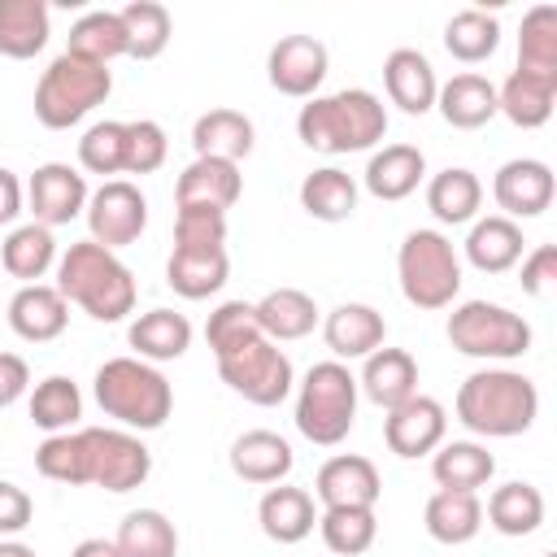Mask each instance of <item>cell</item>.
<instances>
[{"instance_id":"obj_26","label":"cell","mask_w":557,"mask_h":557,"mask_svg":"<svg viewBox=\"0 0 557 557\" xmlns=\"http://www.w3.org/2000/svg\"><path fill=\"white\" fill-rule=\"evenodd\" d=\"M553 100H557V78H544V74H527V70H513L500 87H496V113H505L513 126L522 131H535L553 117Z\"/></svg>"},{"instance_id":"obj_48","label":"cell","mask_w":557,"mask_h":557,"mask_svg":"<svg viewBox=\"0 0 557 557\" xmlns=\"http://www.w3.org/2000/svg\"><path fill=\"white\" fill-rule=\"evenodd\" d=\"M78 165L87 174H122L126 165V122H96L78 139Z\"/></svg>"},{"instance_id":"obj_23","label":"cell","mask_w":557,"mask_h":557,"mask_svg":"<svg viewBox=\"0 0 557 557\" xmlns=\"http://www.w3.org/2000/svg\"><path fill=\"white\" fill-rule=\"evenodd\" d=\"M357 387L379 405V409H396L400 400H409L418 392V361L405 348H374L361 366Z\"/></svg>"},{"instance_id":"obj_32","label":"cell","mask_w":557,"mask_h":557,"mask_svg":"<svg viewBox=\"0 0 557 557\" xmlns=\"http://www.w3.org/2000/svg\"><path fill=\"white\" fill-rule=\"evenodd\" d=\"M426 535L440 540V544H470L483 527V505L474 492H453V487H440L431 500H426Z\"/></svg>"},{"instance_id":"obj_5","label":"cell","mask_w":557,"mask_h":557,"mask_svg":"<svg viewBox=\"0 0 557 557\" xmlns=\"http://www.w3.org/2000/svg\"><path fill=\"white\" fill-rule=\"evenodd\" d=\"M109 91H113L109 65H96V61H83L74 52H61V57H52V65L35 83V117L48 131H70L96 104H104Z\"/></svg>"},{"instance_id":"obj_39","label":"cell","mask_w":557,"mask_h":557,"mask_svg":"<svg viewBox=\"0 0 557 557\" xmlns=\"http://www.w3.org/2000/svg\"><path fill=\"white\" fill-rule=\"evenodd\" d=\"M0 261L13 278H26V283H39L52 265H57V239L48 226L39 222H26V226H13L9 239L0 244Z\"/></svg>"},{"instance_id":"obj_3","label":"cell","mask_w":557,"mask_h":557,"mask_svg":"<svg viewBox=\"0 0 557 557\" xmlns=\"http://www.w3.org/2000/svg\"><path fill=\"white\" fill-rule=\"evenodd\" d=\"M57 292L65 305L74 300L96 322H122L135 309V274L117 261V252L96 239H78L57 261Z\"/></svg>"},{"instance_id":"obj_29","label":"cell","mask_w":557,"mask_h":557,"mask_svg":"<svg viewBox=\"0 0 557 557\" xmlns=\"http://www.w3.org/2000/svg\"><path fill=\"white\" fill-rule=\"evenodd\" d=\"M231 274L226 248H174L165 261V283L183 300H205L213 296Z\"/></svg>"},{"instance_id":"obj_47","label":"cell","mask_w":557,"mask_h":557,"mask_svg":"<svg viewBox=\"0 0 557 557\" xmlns=\"http://www.w3.org/2000/svg\"><path fill=\"white\" fill-rule=\"evenodd\" d=\"M35 470L52 483H70V487H83L87 483V448H83V435L78 431H61V435H48L39 448H35Z\"/></svg>"},{"instance_id":"obj_45","label":"cell","mask_w":557,"mask_h":557,"mask_svg":"<svg viewBox=\"0 0 557 557\" xmlns=\"http://www.w3.org/2000/svg\"><path fill=\"white\" fill-rule=\"evenodd\" d=\"M318 531H322V544L339 557H357L374 544L379 535V518L374 509H322L318 518Z\"/></svg>"},{"instance_id":"obj_12","label":"cell","mask_w":557,"mask_h":557,"mask_svg":"<svg viewBox=\"0 0 557 557\" xmlns=\"http://www.w3.org/2000/svg\"><path fill=\"white\" fill-rule=\"evenodd\" d=\"M444 431H448V413L435 396H422L413 392L409 400H400L396 409H387L383 418V440L396 457L413 461V457H426L444 444Z\"/></svg>"},{"instance_id":"obj_27","label":"cell","mask_w":557,"mask_h":557,"mask_svg":"<svg viewBox=\"0 0 557 557\" xmlns=\"http://www.w3.org/2000/svg\"><path fill=\"white\" fill-rule=\"evenodd\" d=\"M435 109L457 131H479L496 117V87L483 74H453L435 91Z\"/></svg>"},{"instance_id":"obj_11","label":"cell","mask_w":557,"mask_h":557,"mask_svg":"<svg viewBox=\"0 0 557 557\" xmlns=\"http://www.w3.org/2000/svg\"><path fill=\"white\" fill-rule=\"evenodd\" d=\"M83 213H87L91 239H96L100 248H109V252L135 244V239L144 235V226H148V200H144V191H139L135 183H126V178H104V183L87 196V209H83Z\"/></svg>"},{"instance_id":"obj_21","label":"cell","mask_w":557,"mask_h":557,"mask_svg":"<svg viewBox=\"0 0 557 557\" xmlns=\"http://www.w3.org/2000/svg\"><path fill=\"white\" fill-rule=\"evenodd\" d=\"M361 178H366V191L374 200H405L426 178V157L413 144H387V148H379L370 157Z\"/></svg>"},{"instance_id":"obj_44","label":"cell","mask_w":557,"mask_h":557,"mask_svg":"<svg viewBox=\"0 0 557 557\" xmlns=\"http://www.w3.org/2000/svg\"><path fill=\"white\" fill-rule=\"evenodd\" d=\"M78 418H83V392H78L74 379L48 374L44 383H35V392H30V422H35L39 431L61 435V431H70Z\"/></svg>"},{"instance_id":"obj_57","label":"cell","mask_w":557,"mask_h":557,"mask_svg":"<svg viewBox=\"0 0 557 557\" xmlns=\"http://www.w3.org/2000/svg\"><path fill=\"white\" fill-rule=\"evenodd\" d=\"M540 557H557V553H540Z\"/></svg>"},{"instance_id":"obj_24","label":"cell","mask_w":557,"mask_h":557,"mask_svg":"<svg viewBox=\"0 0 557 557\" xmlns=\"http://www.w3.org/2000/svg\"><path fill=\"white\" fill-rule=\"evenodd\" d=\"M257 326L270 344H287V339H305L318 326V305L309 292L300 287H274L265 292L257 305Z\"/></svg>"},{"instance_id":"obj_8","label":"cell","mask_w":557,"mask_h":557,"mask_svg":"<svg viewBox=\"0 0 557 557\" xmlns=\"http://www.w3.org/2000/svg\"><path fill=\"white\" fill-rule=\"evenodd\" d=\"M448 344L461 357L479 361H513L531 348V322L492 300H466L448 313Z\"/></svg>"},{"instance_id":"obj_13","label":"cell","mask_w":557,"mask_h":557,"mask_svg":"<svg viewBox=\"0 0 557 557\" xmlns=\"http://www.w3.org/2000/svg\"><path fill=\"white\" fill-rule=\"evenodd\" d=\"M326 44L313 39V35H283L270 57H265V74H270V87L278 96H292V100H305L322 87L326 78Z\"/></svg>"},{"instance_id":"obj_52","label":"cell","mask_w":557,"mask_h":557,"mask_svg":"<svg viewBox=\"0 0 557 557\" xmlns=\"http://www.w3.org/2000/svg\"><path fill=\"white\" fill-rule=\"evenodd\" d=\"M30 518H35L30 496H26L17 483L0 479V535H17V531H26Z\"/></svg>"},{"instance_id":"obj_37","label":"cell","mask_w":557,"mask_h":557,"mask_svg":"<svg viewBox=\"0 0 557 557\" xmlns=\"http://www.w3.org/2000/svg\"><path fill=\"white\" fill-rule=\"evenodd\" d=\"M300 209L318 222H348L352 209H357V183L352 174L335 170V165H322L313 174H305L300 183Z\"/></svg>"},{"instance_id":"obj_7","label":"cell","mask_w":557,"mask_h":557,"mask_svg":"<svg viewBox=\"0 0 557 557\" xmlns=\"http://www.w3.org/2000/svg\"><path fill=\"white\" fill-rule=\"evenodd\" d=\"M396 278L413 309H448L461 292V261L440 231H409L396 252Z\"/></svg>"},{"instance_id":"obj_10","label":"cell","mask_w":557,"mask_h":557,"mask_svg":"<svg viewBox=\"0 0 557 557\" xmlns=\"http://www.w3.org/2000/svg\"><path fill=\"white\" fill-rule=\"evenodd\" d=\"M78 435L87 448V483L104 492H131L152 474V453L139 435L122 426H83Z\"/></svg>"},{"instance_id":"obj_43","label":"cell","mask_w":557,"mask_h":557,"mask_svg":"<svg viewBox=\"0 0 557 557\" xmlns=\"http://www.w3.org/2000/svg\"><path fill=\"white\" fill-rule=\"evenodd\" d=\"M518 70L557 78V9L553 4L527 9L518 30Z\"/></svg>"},{"instance_id":"obj_36","label":"cell","mask_w":557,"mask_h":557,"mask_svg":"<svg viewBox=\"0 0 557 557\" xmlns=\"http://www.w3.org/2000/svg\"><path fill=\"white\" fill-rule=\"evenodd\" d=\"M487 522L500 535H509V540H522V535L540 531V522H544V496H540V487L535 483H522V479L500 483L487 496Z\"/></svg>"},{"instance_id":"obj_53","label":"cell","mask_w":557,"mask_h":557,"mask_svg":"<svg viewBox=\"0 0 557 557\" xmlns=\"http://www.w3.org/2000/svg\"><path fill=\"white\" fill-rule=\"evenodd\" d=\"M30 387V366L17 352H0V409H9Z\"/></svg>"},{"instance_id":"obj_51","label":"cell","mask_w":557,"mask_h":557,"mask_svg":"<svg viewBox=\"0 0 557 557\" xmlns=\"http://www.w3.org/2000/svg\"><path fill=\"white\" fill-rule=\"evenodd\" d=\"M557 278V248L540 244L531 252H522V292L527 296H544V287Z\"/></svg>"},{"instance_id":"obj_20","label":"cell","mask_w":557,"mask_h":557,"mask_svg":"<svg viewBox=\"0 0 557 557\" xmlns=\"http://www.w3.org/2000/svg\"><path fill=\"white\" fill-rule=\"evenodd\" d=\"M296 466V453L283 435L274 431H244L235 444H231V470L235 479L244 483H257V487H270V483H283Z\"/></svg>"},{"instance_id":"obj_9","label":"cell","mask_w":557,"mask_h":557,"mask_svg":"<svg viewBox=\"0 0 557 557\" xmlns=\"http://www.w3.org/2000/svg\"><path fill=\"white\" fill-rule=\"evenodd\" d=\"M218 374L235 396H244L261 409L283 405L292 396V383H296V370H292L287 352L278 344H270L265 335L226 352V357H218Z\"/></svg>"},{"instance_id":"obj_50","label":"cell","mask_w":557,"mask_h":557,"mask_svg":"<svg viewBox=\"0 0 557 557\" xmlns=\"http://www.w3.org/2000/svg\"><path fill=\"white\" fill-rule=\"evenodd\" d=\"M226 244V213L205 205H178L174 213V248H222Z\"/></svg>"},{"instance_id":"obj_56","label":"cell","mask_w":557,"mask_h":557,"mask_svg":"<svg viewBox=\"0 0 557 557\" xmlns=\"http://www.w3.org/2000/svg\"><path fill=\"white\" fill-rule=\"evenodd\" d=\"M0 557H35V548L22 540H0Z\"/></svg>"},{"instance_id":"obj_41","label":"cell","mask_w":557,"mask_h":557,"mask_svg":"<svg viewBox=\"0 0 557 557\" xmlns=\"http://www.w3.org/2000/svg\"><path fill=\"white\" fill-rule=\"evenodd\" d=\"M122 17V30H126V57L135 61H152L165 52L170 35H174V22H170V9L157 4V0H131L126 9H117Z\"/></svg>"},{"instance_id":"obj_1","label":"cell","mask_w":557,"mask_h":557,"mask_svg":"<svg viewBox=\"0 0 557 557\" xmlns=\"http://www.w3.org/2000/svg\"><path fill=\"white\" fill-rule=\"evenodd\" d=\"M296 135L313 152H366L387 135V109L366 87H344L331 96H313L296 113Z\"/></svg>"},{"instance_id":"obj_35","label":"cell","mask_w":557,"mask_h":557,"mask_svg":"<svg viewBox=\"0 0 557 557\" xmlns=\"http://www.w3.org/2000/svg\"><path fill=\"white\" fill-rule=\"evenodd\" d=\"M431 474L440 487H453V492H479L492 474H496V457L474 444V440H448L435 448L431 457Z\"/></svg>"},{"instance_id":"obj_42","label":"cell","mask_w":557,"mask_h":557,"mask_svg":"<svg viewBox=\"0 0 557 557\" xmlns=\"http://www.w3.org/2000/svg\"><path fill=\"white\" fill-rule=\"evenodd\" d=\"M444 48L461 65H479L500 48V22L487 9H461L444 26Z\"/></svg>"},{"instance_id":"obj_38","label":"cell","mask_w":557,"mask_h":557,"mask_svg":"<svg viewBox=\"0 0 557 557\" xmlns=\"http://www.w3.org/2000/svg\"><path fill=\"white\" fill-rule=\"evenodd\" d=\"M65 52H74V57H83V61H96V65H109V61L126 57L122 17H117L113 9H91V13H83V17L70 26Z\"/></svg>"},{"instance_id":"obj_31","label":"cell","mask_w":557,"mask_h":557,"mask_svg":"<svg viewBox=\"0 0 557 557\" xmlns=\"http://www.w3.org/2000/svg\"><path fill=\"white\" fill-rule=\"evenodd\" d=\"M466 261L483 274H505L522 261V226L509 218H479L466 235Z\"/></svg>"},{"instance_id":"obj_46","label":"cell","mask_w":557,"mask_h":557,"mask_svg":"<svg viewBox=\"0 0 557 557\" xmlns=\"http://www.w3.org/2000/svg\"><path fill=\"white\" fill-rule=\"evenodd\" d=\"M205 339H209V352L213 357H226L252 339H261V326H257V309L248 300H222L209 322H205Z\"/></svg>"},{"instance_id":"obj_25","label":"cell","mask_w":557,"mask_h":557,"mask_svg":"<svg viewBox=\"0 0 557 557\" xmlns=\"http://www.w3.org/2000/svg\"><path fill=\"white\" fill-rule=\"evenodd\" d=\"M126 344L139 352V361H178L191 348V322L174 309H148L126 326Z\"/></svg>"},{"instance_id":"obj_2","label":"cell","mask_w":557,"mask_h":557,"mask_svg":"<svg viewBox=\"0 0 557 557\" xmlns=\"http://www.w3.org/2000/svg\"><path fill=\"white\" fill-rule=\"evenodd\" d=\"M535 413H540V392L518 370L487 366V370H474L457 387V422L483 440L522 435V431H531Z\"/></svg>"},{"instance_id":"obj_40","label":"cell","mask_w":557,"mask_h":557,"mask_svg":"<svg viewBox=\"0 0 557 557\" xmlns=\"http://www.w3.org/2000/svg\"><path fill=\"white\" fill-rule=\"evenodd\" d=\"M117 553L122 557H174L178 553V531L161 509H131L117 522Z\"/></svg>"},{"instance_id":"obj_4","label":"cell","mask_w":557,"mask_h":557,"mask_svg":"<svg viewBox=\"0 0 557 557\" xmlns=\"http://www.w3.org/2000/svg\"><path fill=\"white\" fill-rule=\"evenodd\" d=\"M91 392H96V405L109 418H117L126 431H157L174 409L170 379L139 357H109L96 370Z\"/></svg>"},{"instance_id":"obj_19","label":"cell","mask_w":557,"mask_h":557,"mask_svg":"<svg viewBox=\"0 0 557 557\" xmlns=\"http://www.w3.org/2000/svg\"><path fill=\"white\" fill-rule=\"evenodd\" d=\"M70 322V305L57 287L48 283H26L17 287V296L9 300V326L13 335H22L26 344H48L65 331Z\"/></svg>"},{"instance_id":"obj_14","label":"cell","mask_w":557,"mask_h":557,"mask_svg":"<svg viewBox=\"0 0 557 557\" xmlns=\"http://www.w3.org/2000/svg\"><path fill=\"white\" fill-rule=\"evenodd\" d=\"M87 178L74 170V165H65V161H48V165H39L35 174H30V183H26V200H30V213H35V222L39 226H65V222H74L83 209H87Z\"/></svg>"},{"instance_id":"obj_34","label":"cell","mask_w":557,"mask_h":557,"mask_svg":"<svg viewBox=\"0 0 557 557\" xmlns=\"http://www.w3.org/2000/svg\"><path fill=\"white\" fill-rule=\"evenodd\" d=\"M479 205H483V183H479L474 170H466V165H448V170H440V174L426 183V209H431L435 222H444V226L474 222Z\"/></svg>"},{"instance_id":"obj_30","label":"cell","mask_w":557,"mask_h":557,"mask_svg":"<svg viewBox=\"0 0 557 557\" xmlns=\"http://www.w3.org/2000/svg\"><path fill=\"white\" fill-rule=\"evenodd\" d=\"M257 522L261 531L274 540V544H300L313 522H318V509H313V496L305 487H270L257 505Z\"/></svg>"},{"instance_id":"obj_6","label":"cell","mask_w":557,"mask_h":557,"mask_svg":"<svg viewBox=\"0 0 557 557\" xmlns=\"http://www.w3.org/2000/svg\"><path fill=\"white\" fill-rule=\"evenodd\" d=\"M357 418V379L344 361H318L305 370L296 392V431L309 444H339Z\"/></svg>"},{"instance_id":"obj_33","label":"cell","mask_w":557,"mask_h":557,"mask_svg":"<svg viewBox=\"0 0 557 557\" xmlns=\"http://www.w3.org/2000/svg\"><path fill=\"white\" fill-rule=\"evenodd\" d=\"M52 26H48V4L44 0H0V57L30 61L44 52Z\"/></svg>"},{"instance_id":"obj_49","label":"cell","mask_w":557,"mask_h":557,"mask_svg":"<svg viewBox=\"0 0 557 557\" xmlns=\"http://www.w3.org/2000/svg\"><path fill=\"white\" fill-rule=\"evenodd\" d=\"M165 157H170V139H165L161 122H152V117L126 122V165H122V174H152V170L165 165Z\"/></svg>"},{"instance_id":"obj_15","label":"cell","mask_w":557,"mask_h":557,"mask_svg":"<svg viewBox=\"0 0 557 557\" xmlns=\"http://www.w3.org/2000/svg\"><path fill=\"white\" fill-rule=\"evenodd\" d=\"M313 492L326 509H374L379 496H383V479H379L370 457L339 453V457L322 461Z\"/></svg>"},{"instance_id":"obj_17","label":"cell","mask_w":557,"mask_h":557,"mask_svg":"<svg viewBox=\"0 0 557 557\" xmlns=\"http://www.w3.org/2000/svg\"><path fill=\"white\" fill-rule=\"evenodd\" d=\"M383 335H387V322L379 309L361 305V300H348V305H335L322 322V339L326 348L335 352V361H366L374 348H383Z\"/></svg>"},{"instance_id":"obj_22","label":"cell","mask_w":557,"mask_h":557,"mask_svg":"<svg viewBox=\"0 0 557 557\" xmlns=\"http://www.w3.org/2000/svg\"><path fill=\"white\" fill-rule=\"evenodd\" d=\"M244 191V178H239V165L235 161H218V157H196L183 174H178V187H174V200L178 205H205V209H231Z\"/></svg>"},{"instance_id":"obj_55","label":"cell","mask_w":557,"mask_h":557,"mask_svg":"<svg viewBox=\"0 0 557 557\" xmlns=\"http://www.w3.org/2000/svg\"><path fill=\"white\" fill-rule=\"evenodd\" d=\"M70 557H122V553H117V544H113V540H100V535H91V540H78Z\"/></svg>"},{"instance_id":"obj_18","label":"cell","mask_w":557,"mask_h":557,"mask_svg":"<svg viewBox=\"0 0 557 557\" xmlns=\"http://www.w3.org/2000/svg\"><path fill=\"white\" fill-rule=\"evenodd\" d=\"M383 87H387V100L400 113H409V117L431 113L435 109V91H440L435 70H431V61L418 48L387 52V61H383Z\"/></svg>"},{"instance_id":"obj_28","label":"cell","mask_w":557,"mask_h":557,"mask_svg":"<svg viewBox=\"0 0 557 557\" xmlns=\"http://www.w3.org/2000/svg\"><path fill=\"white\" fill-rule=\"evenodd\" d=\"M252 144H257V131L239 109H209L191 126L196 157H218V161H235L239 165L252 152Z\"/></svg>"},{"instance_id":"obj_16","label":"cell","mask_w":557,"mask_h":557,"mask_svg":"<svg viewBox=\"0 0 557 557\" xmlns=\"http://www.w3.org/2000/svg\"><path fill=\"white\" fill-rule=\"evenodd\" d=\"M553 187H557L553 170L544 161H535V157H513L492 178V196L505 209L500 218H509V222L513 218H540L553 205Z\"/></svg>"},{"instance_id":"obj_54","label":"cell","mask_w":557,"mask_h":557,"mask_svg":"<svg viewBox=\"0 0 557 557\" xmlns=\"http://www.w3.org/2000/svg\"><path fill=\"white\" fill-rule=\"evenodd\" d=\"M22 178L13 174V170H4L0 165V226H9V222H17V213H22Z\"/></svg>"}]
</instances>
